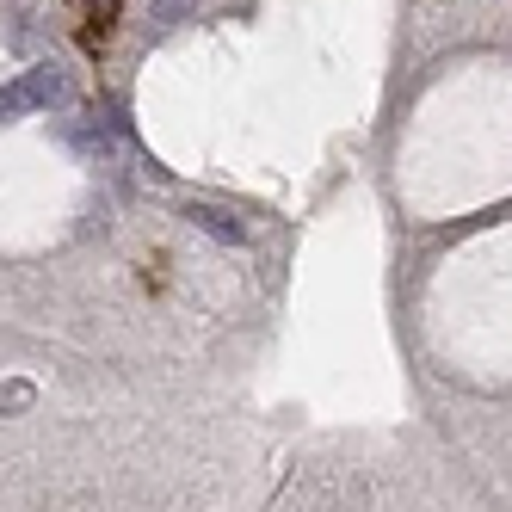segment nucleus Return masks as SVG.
<instances>
[{"instance_id":"1","label":"nucleus","mask_w":512,"mask_h":512,"mask_svg":"<svg viewBox=\"0 0 512 512\" xmlns=\"http://www.w3.org/2000/svg\"><path fill=\"white\" fill-rule=\"evenodd\" d=\"M68 99V81H62V68H25V75L13 87H0V118H19V112H50V105Z\"/></svg>"},{"instance_id":"2","label":"nucleus","mask_w":512,"mask_h":512,"mask_svg":"<svg viewBox=\"0 0 512 512\" xmlns=\"http://www.w3.org/2000/svg\"><path fill=\"white\" fill-rule=\"evenodd\" d=\"M186 223L204 229V235H216L223 247H241V241H247V223H235L223 204H186Z\"/></svg>"},{"instance_id":"4","label":"nucleus","mask_w":512,"mask_h":512,"mask_svg":"<svg viewBox=\"0 0 512 512\" xmlns=\"http://www.w3.org/2000/svg\"><path fill=\"white\" fill-rule=\"evenodd\" d=\"M87 13H93V19H105V25H112V19H118V0H87Z\"/></svg>"},{"instance_id":"3","label":"nucleus","mask_w":512,"mask_h":512,"mask_svg":"<svg viewBox=\"0 0 512 512\" xmlns=\"http://www.w3.org/2000/svg\"><path fill=\"white\" fill-rule=\"evenodd\" d=\"M25 401H31L25 383H7V389H0V408H25Z\"/></svg>"}]
</instances>
